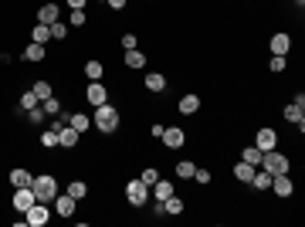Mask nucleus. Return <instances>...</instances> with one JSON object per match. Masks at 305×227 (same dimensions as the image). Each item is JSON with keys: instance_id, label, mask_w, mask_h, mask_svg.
I'll return each instance as SVG.
<instances>
[{"instance_id": "nucleus-1", "label": "nucleus", "mask_w": 305, "mask_h": 227, "mask_svg": "<svg viewBox=\"0 0 305 227\" xmlns=\"http://www.w3.org/2000/svg\"><path fill=\"white\" fill-rule=\"evenodd\" d=\"M92 122H95V129H99V132H105V136H109V132H115V129H119V112H115L109 102H102V105H95Z\"/></svg>"}, {"instance_id": "nucleus-30", "label": "nucleus", "mask_w": 305, "mask_h": 227, "mask_svg": "<svg viewBox=\"0 0 305 227\" xmlns=\"http://www.w3.org/2000/svg\"><path fill=\"white\" fill-rule=\"evenodd\" d=\"M102 71H105V68H102V61H89V65H85V75H89L92 81H99Z\"/></svg>"}, {"instance_id": "nucleus-22", "label": "nucleus", "mask_w": 305, "mask_h": 227, "mask_svg": "<svg viewBox=\"0 0 305 227\" xmlns=\"http://www.w3.org/2000/svg\"><path fill=\"white\" fill-rule=\"evenodd\" d=\"M41 58H45V44L31 41V44H27V51H24V61H41Z\"/></svg>"}, {"instance_id": "nucleus-19", "label": "nucleus", "mask_w": 305, "mask_h": 227, "mask_svg": "<svg viewBox=\"0 0 305 227\" xmlns=\"http://www.w3.org/2000/svg\"><path fill=\"white\" fill-rule=\"evenodd\" d=\"M197 109H200V99H197V95H183L180 99V112L183 115H193Z\"/></svg>"}, {"instance_id": "nucleus-2", "label": "nucleus", "mask_w": 305, "mask_h": 227, "mask_svg": "<svg viewBox=\"0 0 305 227\" xmlns=\"http://www.w3.org/2000/svg\"><path fill=\"white\" fill-rule=\"evenodd\" d=\"M31 190H34V197H37V204H51L58 197V183H55L51 173H41V176L31 180Z\"/></svg>"}, {"instance_id": "nucleus-13", "label": "nucleus", "mask_w": 305, "mask_h": 227, "mask_svg": "<svg viewBox=\"0 0 305 227\" xmlns=\"http://www.w3.org/2000/svg\"><path fill=\"white\" fill-rule=\"evenodd\" d=\"M149 193H153V197H156L159 204H163L166 197H173V183H166V180H156L153 187H149Z\"/></svg>"}, {"instance_id": "nucleus-33", "label": "nucleus", "mask_w": 305, "mask_h": 227, "mask_svg": "<svg viewBox=\"0 0 305 227\" xmlns=\"http://www.w3.org/2000/svg\"><path fill=\"white\" fill-rule=\"evenodd\" d=\"M21 109H27V112L37 109V95H34V92H24V95H21Z\"/></svg>"}, {"instance_id": "nucleus-11", "label": "nucleus", "mask_w": 305, "mask_h": 227, "mask_svg": "<svg viewBox=\"0 0 305 227\" xmlns=\"http://www.w3.org/2000/svg\"><path fill=\"white\" fill-rule=\"evenodd\" d=\"M159 139H163V146H169V149H180V146H183V139H187V136H183V129L169 125V129H163V136H159Z\"/></svg>"}, {"instance_id": "nucleus-29", "label": "nucleus", "mask_w": 305, "mask_h": 227, "mask_svg": "<svg viewBox=\"0 0 305 227\" xmlns=\"http://www.w3.org/2000/svg\"><path fill=\"white\" fill-rule=\"evenodd\" d=\"M241 159H244V163H251V166H258V163H261V149L258 146H248Z\"/></svg>"}, {"instance_id": "nucleus-16", "label": "nucleus", "mask_w": 305, "mask_h": 227, "mask_svg": "<svg viewBox=\"0 0 305 227\" xmlns=\"http://www.w3.org/2000/svg\"><path fill=\"white\" fill-rule=\"evenodd\" d=\"M31 41H37V44H48L51 41V24H37L31 31Z\"/></svg>"}, {"instance_id": "nucleus-43", "label": "nucleus", "mask_w": 305, "mask_h": 227, "mask_svg": "<svg viewBox=\"0 0 305 227\" xmlns=\"http://www.w3.org/2000/svg\"><path fill=\"white\" fill-rule=\"evenodd\" d=\"M109 7H112V11H122V7H125V0H109Z\"/></svg>"}, {"instance_id": "nucleus-37", "label": "nucleus", "mask_w": 305, "mask_h": 227, "mask_svg": "<svg viewBox=\"0 0 305 227\" xmlns=\"http://www.w3.org/2000/svg\"><path fill=\"white\" fill-rule=\"evenodd\" d=\"M193 180L200 183V187H207L210 183V170H193Z\"/></svg>"}, {"instance_id": "nucleus-39", "label": "nucleus", "mask_w": 305, "mask_h": 227, "mask_svg": "<svg viewBox=\"0 0 305 227\" xmlns=\"http://www.w3.org/2000/svg\"><path fill=\"white\" fill-rule=\"evenodd\" d=\"M71 27H85V11H75V14H71Z\"/></svg>"}, {"instance_id": "nucleus-5", "label": "nucleus", "mask_w": 305, "mask_h": 227, "mask_svg": "<svg viewBox=\"0 0 305 227\" xmlns=\"http://www.w3.org/2000/svg\"><path fill=\"white\" fill-rule=\"evenodd\" d=\"M34 204H37V197H34L31 187H17V190H14V207H17L21 214H27V207H34Z\"/></svg>"}, {"instance_id": "nucleus-27", "label": "nucleus", "mask_w": 305, "mask_h": 227, "mask_svg": "<svg viewBox=\"0 0 305 227\" xmlns=\"http://www.w3.org/2000/svg\"><path fill=\"white\" fill-rule=\"evenodd\" d=\"M68 125H71V129H78V132H85V129H89V125H92V119H89V115H71V119H68Z\"/></svg>"}, {"instance_id": "nucleus-38", "label": "nucleus", "mask_w": 305, "mask_h": 227, "mask_svg": "<svg viewBox=\"0 0 305 227\" xmlns=\"http://www.w3.org/2000/svg\"><path fill=\"white\" fill-rule=\"evenodd\" d=\"M139 180L146 183V187H153V183L159 180V173H156V170H143V176H139Z\"/></svg>"}, {"instance_id": "nucleus-15", "label": "nucleus", "mask_w": 305, "mask_h": 227, "mask_svg": "<svg viewBox=\"0 0 305 227\" xmlns=\"http://www.w3.org/2000/svg\"><path fill=\"white\" fill-rule=\"evenodd\" d=\"M288 48H292V37L288 34H275L271 37V55H288Z\"/></svg>"}, {"instance_id": "nucleus-42", "label": "nucleus", "mask_w": 305, "mask_h": 227, "mask_svg": "<svg viewBox=\"0 0 305 227\" xmlns=\"http://www.w3.org/2000/svg\"><path fill=\"white\" fill-rule=\"evenodd\" d=\"M68 7H71V11H81V7H85V0H68Z\"/></svg>"}, {"instance_id": "nucleus-17", "label": "nucleus", "mask_w": 305, "mask_h": 227, "mask_svg": "<svg viewBox=\"0 0 305 227\" xmlns=\"http://www.w3.org/2000/svg\"><path fill=\"white\" fill-rule=\"evenodd\" d=\"M163 214H183V200L180 197H177V193H173V197H166V200H163Z\"/></svg>"}, {"instance_id": "nucleus-10", "label": "nucleus", "mask_w": 305, "mask_h": 227, "mask_svg": "<svg viewBox=\"0 0 305 227\" xmlns=\"http://www.w3.org/2000/svg\"><path fill=\"white\" fill-rule=\"evenodd\" d=\"M268 190H275V197H292V180H288V173H282V176H271V187Z\"/></svg>"}, {"instance_id": "nucleus-23", "label": "nucleus", "mask_w": 305, "mask_h": 227, "mask_svg": "<svg viewBox=\"0 0 305 227\" xmlns=\"http://www.w3.org/2000/svg\"><path fill=\"white\" fill-rule=\"evenodd\" d=\"M68 197H75V200H85V193H89V187H85V183L81 180H75V183H68Z\"/></svg>"}, {"instance_id": "nucleus-3", "label": "nucleus", "mask_w": 305, "mask_h": 227, "mask_svg": "<svg viewBox=\"0 0 305 227\" xmlns=\"http://www.w3.org/2000/svg\"><path fill=\"white\" fill-rule=\"evenodd\" d=\"M261 170L271 176H282V173H288V159L278 149H268V153H261Z\"/></svg>"}, {"instance_id": "nucleus-34", "label": "nucleus", "mask_w": 305, "mask_h": 227, "mask_svg": "<svg viewBox=\"0 0 305 227\" xmlns=\"http://www.w3.org/2000/svg\"><path fill=\"white\" fill-rule=\"evenodd\" d=\"M41 146H58V132H55V129L41 132Z\"/></svg>"}, {"instance_id": "nucleus-25", "label": "nucleus", "mask_w": 305, "mask_h": 227, "mask_svg": "<svg viewBox=\"0 0 305 227\" xmlns=\"http://www.w3.org/2000/svg\"><path fill=\"white\" fill-rule=\"evenodd\" d=\"M146 88H149V92H163V88H166V78L153 71V75H146Z\"/></svg>"}, {"instance_id": "nucleus-6", "label": "nucleus", "mask_w": 305, "mask_h": 227, "mask_svg": "<svg viewBox=\"0 0 305 227\" xmlns=\"http://www.w3.org/2000/svg\"><path fill=\"white\" fill-rule=\"evenodd\" d=\"M78 139H81V132L78 129H71V125H61V129H58V146L61 149H75L78 146Z\"/></svg>"}, {"instance_id": "nucleus-14", "label": "nucleus", "mask_w": 305, "mask_h": 227, "mask_svg": "<svg viewBox=\"0 0 305 227\" xmlns=\"http://www.w3.org/2000/svg\"><path fill=\"white\" fill-rule=\"evenodd\" d=\"M55 21H58V4H41L37 24H55Z\"/></svg>"}, {"instance_id": "nucleus-41", "label": "nucleus", "mask_w": 305, "mask_h": 227, "mask_svg": "<svg viewBox=\"0 0 305 227\" xmlns=\"http://www.w3.org/2000/svg\"><path fill=\"white\" fill-rule=\"evenodd\" d=\"M27 119H31V122H41V119H45V109H31Z\"/></svg>"}, {"instance_id": "nucleus-12", "label": "nucleus", "mask_w": 305, "mask_h": 227, "mask_svg": "<svg viewBox=\"0 0 305 227\" xmlns=\"http://www.w3.org/2000/svg\"><path fill=\"white\" fill-rule=\"evenodd\" d=\"M275 143H278V136H275V129H258V136H254V146H258L261 153H268V149H275Z\"/></svg>"}, {"instance_id": "nucleus-31", "label": "nucleus", "mask_w": 305, "mask_h": 227, "mask_svg": "<svg viewBox=\"0 0 305 227\" xmlns=\"http://www.w3.org/2000/svg\"><path fill=\"white\" fill-rule=\"evenodd\" d=\"M41 109H45V115H58V112H61V105H58L55 95H48L45 102H41Z\"/></svg>"}, {"instance_id": "nucleus-9", "label": "nucleus", "mask_w": 305, "mask_h": 227, "mask_svg": "<svg viewBox=\"0 0 305 227\" xmlns=\"http://www.w3.org/2000/svg\"><path fill=\"white\" fill-rule=\"evenodd\" d=\"M51 204H55V210H58L61 217H71V214H75V204H78V200H75V197H68V193H58Z\"/></svg>"}, {"instance_id": "nucleus-35", "label": "nucleus", "mask_w": 305, "mask_h": 227, "mask_svg": "<svg viewBox=\"0 0 305 227\" xmlns=\"http://www.w3.org/2000/svg\"><path fill=\"white\" fill-rule=\"evenodd\" d=\"M268 68H271V71H285V55H271Z\"/></svg>"}, {"instance_id": "nucleus-28", "label": "nucleus", "mask_w": 305, "mask_h": 227, "mask_svg": "<svg viewBox=\"0 0 305 227\" xmlns=\"http://www.w3.org/2000/svg\"><path fill=\"white\" fill-rule=\"evenodd\" d=\"M193 170H197V166H193L190 159H183V163H177V176H180V180H190V176H193Z\"/></svg>"}, {"instance_id": "nucleus-24", "label": "nucleus", "mask_w": 305, "mask_h": 227, "mask_svg": "<svg viewBox=\"0 0 305 227\" xmlns=\"http://www.w3.org/2000/svg\"><path fill=\"white\" fill-rule=\"evenodd\" d=\"M251 187H254V190H268L271 187V173H254V176H251Z\"/></svg>"}, {"instance_id": "nucleus-36", "label": "nucleus", "mask_w": 305, "mask_h": 227, "mask_svg": "<svg viewBox=\"0 0 305 227\" xmlns=\"http://www.w3.org/2000/svg\"><path fill=\"white\" fill-rule=\"evenodd\" d=\"M51 37H58V41H61V37H68V27H65V24H51Z\"/></svg>"}, {"instance_id": "nucleus-18", "label": "nucleus", "mask_w": 305, "mask_h": 227, "mask_svg": "<svg viewBox=\"0 0 305 227\" xmlns=\"http://www.w3.org/2000/svg\"><path fill=\"white\" fill-rule=\"evenodd\" d=\"M234 176H237V180H241V183H251V176H254V166L241 159V163H237V166H234Z\"/></svg>"}, {"instance_id": "nucleus-4", "label": "nucleus", "mask_w": 305, "mask_h": 227, "mask_svg": "<svg viewBox=\"0 0 305 227\" xmlns=\"http://www.w3.org/2000/svg\"><path fill=\"white\" fill-rule=\"evenodd\" d=\"M125 200H129L133 207H143L149 200V187L143 180H129L125 183Z\"/></svg>"}, {"instance_id": "nucleus-7", "label": "nucleus", "mask_w": 305, "mask_h": 227, "mask_svg": "<svg viewBox=\"0 0 305 227\" xmlns=\"http://www.w3.org/2000/svg\"><path fill=\"white\" fill-rule=\"evenodd\" d=\"M85 99H89V105H102V102H109V92H105L102 81H92L85 88Z\"/></svg>"}, {"instance_id": "nucleus-20", "label": "nucleus", "mask_w": 305, "mask_h": 227, "mask_svg": "<svg viewBox=\"0 0 305 227\" xmlns=\"http://www.w3.org/2000/svg\"><path fill=\"white\" fill-rule=\"evenodd\" d=\"M31 173L27 170H11V187H31Z\"/></svg>"}, {"instance_id": "nucleus-21", "label": "nucleus", "mask_w": 305, "mask_h": 227, "mask_svg": "<svg viewBox=\"0 0 305 227\" xmlns=\"http://www.w3.org/2000/svg\"><path fill=\"white\" fill-rule=\"evenodd\" d=\"M285 119H288V122H295L298 129H305V119H302V105H288V109H285Z\"/></svg>"}, {"instance_id": "nucleus-8", "label": "nucleus", "mask_w": 305, "mask_h": 227, "mask_svg": "<svg viewBox=\"0 0 305 227\" xmlns=\"http://www.w3.org/2000/svg\"><path fill=\"white\" fill-rule=\"evenodd\" d=\"M27 224H31V227H45L48 224V204L27 207Z\"/></svg>"}, {"instance_id": "nucleus-26", "label": "nucleus", "mask_w": 305, "mask_h": 227, "mask_svg": "<svg viewBox=\"0 0 305 227\" xmlns=\"http://www.w3.org/2000/svg\"><path fill=\"white\" fill-rule=\"evenodd\" d=\"M125 65H129V68H143V65H146V55H139V51H125Z\"/></svg>"}, {"instance_id": "nucleus-40", "label": "nucleus", "mask_w": 305, "mask_h": 227, "mask_svg": "<svg viewBox=\"0 0 305 227\" xmlns=\"http://www.w3.org/2000/svg\"><path fill=\"white\" fill-rule=\"evenodd\" d=\"M122 48H125V51H133V48H136V34H122Z\"/></svg>"}, {"instance_id": "nucleus-32", "label": "nucleus", "mask_w": 305, "mask_h": 227, "mask_svg": "<svg viewBox=\"0 0 305 227\" xmlns=\"http://www.w3.org/2000/svg\"><path fill=\"white\" fill-rule=\"evenodd\" d=\"M34 95H37V102H45L48 95H51V85H48V81H34Z\"/></svg>"}]
</instances>
